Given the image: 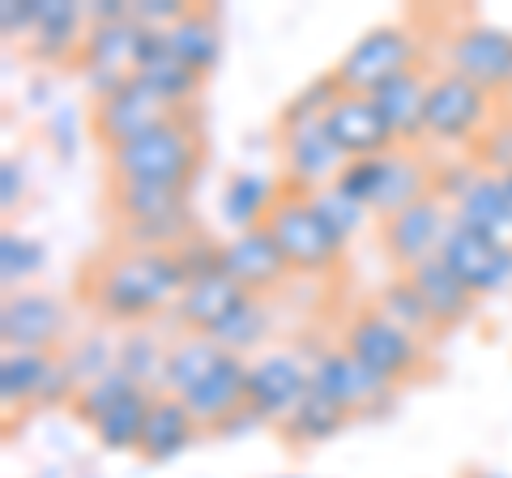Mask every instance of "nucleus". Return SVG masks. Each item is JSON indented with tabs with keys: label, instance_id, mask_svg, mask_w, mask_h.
<instances>
[{
	"label": "nucleus",
	"instance_id": "obj_1",
	"mask_svg": "<svg viewBox=\"0 0 512 478\" xmlns=\"http://www.w3.org/2000/svg\"><path fill=\"white\" fill-rule=\"evenodd\" d=\"M188 274L175 252L158 248H116L86 274L90 308L111 325L141 329L158 312H171L184 295Z\"/></svg>",
	"mask_w": 512,
	"mask_h": 478
},
{
	"label": "nucleus",
	"instance_id": "obj_2",
	"mask_svg": "<svg viewBox=\"0 0 512 478\" xmlns=\"http://www.w3.org/2000/svg\"><path fill=\"white\" fill-rule=\"evenodd\" d=\"M201 158H205L201 129L188 120V111H175V116L158 120L141 137L107 150V171H111V184L188 188L192 175L201 171Z\"/></svg>",
	"mask_w": 512,
	"mask_h": 478
},
{
	"label": "nucleus",
	"instance_id": "obj_3",
	"mask_svg": "<svg viewBox=\"0 0 512 478\" xmlns=\"http://www.w3.org/2000/svg\"><path fill=\"white\" fill-rule=\"evenodd\" d=\"M431 171L414 150L397 146L380 158H359V163H346L338 175V188L346 197H355L359 205L372 210V218H393L410 210L414 201H423L431 193Z\"/></svg>",
	"mask_w": 512,
	"mask_h": 478
},
{
	"label": "nucleus",
	"instance_id": "obj_4",
	"mask_svg": "<svg viewBox=\"0 0 512 478\" xmlns=\"http://www.w3.org/2000/svg\"><path fill=\"white\" fill-rule=\"evenodd\" d=\"M419 56H423V39L406 22H380L363 30L329 73L338 77L342 94H376L397 73L419 69Z\"/></svg>",
	"mask_w": 512,
	"mask_h": 478
},
{
	"label": "nucleus",
	"instance_id": "obj_5",
	"mask_svg": "<svg viewBox=\"0 0 512 478\" xmlns=\"http://www.w3.org/2000/svg\"><path fill=\"white\" fill-rule=\"evenodd\" d=\"M265 227L278 239V248L286 252L295 274H338V265L346 257V239L320 218L308 193H291L286 188L278 205L269 210Z\"/></svg>",
	"mask_w": 512,
	"mask_h": 478
},
{
	"label": "nucleus",
	"instance_id": "obj_6",
	"mask_svg": "<svg viewBox=\"0 0 512 478\" xmlns=\"http://www.w3.org/2000/svg\"><path fill=\"white\" fill-rule=\"evenodd\" d=\"M495 124V94L474 86L470 77L453 69L431 73L427 90V137L448 141V146H470Z\"/></svg>",
	"mask_w": 512,
	"mask_h": 478
},
{
	"label": "nucleus",
	"instance_id": "obj_7",
	"mask_svg": "<svg viewBox=\"0 0 512 478\" xmlns=\"http://www.w3.org/2000/svg\"><path fill=\"white\" fill-rule=\"evenodd\" d=\"M342 346L359 363H367L376 376L389 380V385H402V380H410L427 363V346L414 338V333L397 329L389 316L376 308H363L350 316L342 329Z\"/></svg>",
	"mask_w": 512,
	"mask_h": 478
},
{
	"label": "nucleus",
	"instance_id": "obj_8",
	"mask_svg": "<svg viewBox=\"0 0 512 478\" xmlns=\"http://www.w3.org/2000/svg\"><path fill=\"white\" fill-rule=\"evenodd\" d=\"M312 372V389L325 393L329 402H338L350 419L355 414H384L393 406V389L384 376H376L367 363H359L346 346H325V350H303Z\"/></svg>",
	"mask_w": 512,
	"mask_h": 478
},
{
	"label": "nucleus",
	"instance_id": "obj_9",
	"mask_svg": "<svg viewBox=\"0 0 512 478\" xmlns=\"http://www.w3.org/2000/svg\"><path fill=\"white\" fill-rule=\"evenodd\" d=\"M444 69L470 77L487 94L512 90V30L491 22H470L448 35L444 43Z\"/></svg>",
	"mask_w": 512,
	"mask_h": 478
},
{
	"label": "nucleus",
	"instance_id": "obj_10",
	"mask_svg": "<svg viewBox=\"0 0 512 478\" xmlns=\"http://www.w3.org/2000/svg\"><path fill=\"white\" fill-rule=\"evenodd\" d=\"M308 393H312V372L303 350H265V355L248 359V406L265 423L282 427Z\"/></svg>",
	"mask_w": 512,
	"mask_h": 478
},
{
	"label": "nucleus",
	"instance_id": "obj_11",
	"mask_svg": "<svg viewBox=\"0 0 512 478\" xmlns=\"http://www.w3.org/2000/svg\"><path fill=\"white\" fill-rule=\"evenodd\" d=\"M278 150H282V184L291 188V193L312 197L320 188L338 184V175L346 167V154L333 146L325 120L278 129Z\"/></svg>",
	"mask_w": 512,
	"mask_h": 478
},
{
	"label": "nucleus",
	"instance_id": "obj_12",
	"mask_svg": "<svg viewBox=\"0 0 512 478\" xmlns=\"http://www.w3.org/2000/svg\"><path fill=\"white\" fill-rule=\"evenodd\" d=\"M448 222H453V205L440 201L436 193H427L423 201H414L410 210L393 214L380 222V244H384V257L393 265H402L406 274L419 269L423 261L440 257V244L448 235Z\"/></svg>",
	"mask_w": 512,
	"mask_h": 478
},
{
	"label": "nucleus",
	"instance_id": "obj_13",
	"mask_svg": "<svg viewBox=\"0 0 512 478\" xmlns=\"http://www.w3.org/2000/svg\"><path fill=\"white\" fill-rule=\"evenodd\" d=\"M440 261L466 282V291L474 299L500 295L512 286V248L495 244V239L478 235L461 222H448V235L440 244Z\"/></svg>",
	"mask_w": 512,
	"mask_h": 478
},
{
	"label": "nucleus",
	"instance_id": "obj_14",
	"mask_svg": "<svg viewBox=\"0 0 512 478\" xmlns=\"http://www.w3.org/2000/svg\"><path fill=\"white\" fill-rule=\"evenodd\" d=\"M69 333V312L56 295L47 291H13L0 304V342L9 350H47L56 355V346Z\"/></svg>",
	"mask_w": 512,
	"mask_h": 478
},
{
	"label": "nucleus",
	"instance_id": "obj_15",
	"mask_svg": "<svg viewBox=\"0 0 512 478\" xmlns=\"http://www.w3.org/2000/svg\"><path fill=\"white\" fill-rule=\"evenodd\" d=\"M167 116H175V111L158 99L141 77H128L111 99L90 107V133L103 150H116V146H124V141H133L146 129H154V124L167 120Z\"/></svg>",
	"mask_w": 512,
	"mask_h": 478
},
{
	"label": "nucleus",
	"instance_id": "obj_16",
	"mask_svg": "<svg viewBox=\"0 0 512 478\" xmlns=\"http://www.w3.org/2000/svg\"><path fill=\"white\" fill-rule=\"evenodd\" d=\"M222 269H227L248 295H261V299L274 295L278 286L295 274L286 252L278 248V239L269 235V227H252V231L222 239Z\"/></svg>",
	"mask_w": 512,
	"mask_h": 478
},
{
	"label": "nucleus",
	"instance_id": "obj_17",
	"mask_svg": "<svg viewBox=\"0 0 512 478\" xmlns=\"http://www.w3.org/2000/svg\"><path fill=\"white\" fill-rule=\"evenodd\" d=\"M325 129L333 137V146L346 154V163L380 158V154L397 150V137L389 129V120L380 116V107L372 103V94H342V99L329 107Z\"/></svg>",
	"mask_w": 512,
	"mask_h": 478
},
{
	"label": "nucleus",
	"instance_id": "obj_18",
	"mask_svg": "<svg viewBox=\"0 0 512 478\" xmlns=\"http://www.w3.org/2000/svg\"><path fill=\"white\" fill-rule=\"evenodd\" d=\"M86 5L77 0H43L39 9V26L35 35L26 39V52L39 60V65H69V60H82V43H86Z\"/></svg>",
	"mask_w": 512,
	"mask_h": 478
},
{
	"label": "nucleus",
	"instance_id": "obj_19",
	"mask_svg": "<svg viewBox=\"0 0 512 478\" xmlns=\"http://www.w3.org/2000/svg\"><path fill=\"white\" fill-rule=\"evenodd\" d=\"M427 90H431V73L406 69V73H397L393 82H384L372 94L380 116L389 120L397 146H406V150H414L427 137Z\"/></svg>",
	"mask_w": 512,
	"mask_h": 478
},
{
	"label": "nucleus",
	"instance_id": "obj_20",
	"mask_svg": "<svg viewBox=\"0 0 512 478\" xmlns=\"http://www.w3.org/2000/svg\"><path fill=\"white\" fill-rule=\"evenodd\" d=\"M184 406L192 410L201 432H218L235 410L248 406V359L227 355L210 372V380H201V385L184 397Z\"/></svg>",
	"mask_w": 512,
	"mask_h": 478
},
{
	"label": "nucleus",
	"instance_id": "obj_21",
	"mask_svg": "<svg viewBox=\"0 0 512 478\" xmlns=\"http://www.w3.org/2000/svg\"><path fill=\"white\" fill-rule=\"evenodd\" d=\"M453 222L512 248V184H508V175H495V171L478 175L470 184V193L453 205Z\"/></svg>",
	"mask_w": 512,
	"mask_h": 478
},
{
	"label": "nucleus",
	"instance_id": "obj_22",
	"mask_svg": "<svg viewBox=\"0 0 512 478\" xmlns=\"http://www.w3.org/2000/svg\"><path fill=\"white\" fill-rule=\"evenodd\" d=\"M137 77H141V82H146L171 111H184V107L201 94V82H205L201 73H192L184 60L167 47V30H146Z\"/></svg>",
	"mask_w": 512,
	"mask_h": 478
},
{
	"label": "nucleus",
	"instance_id": "obj_23",
	"mask_svg": "<svg viewBox=\"0 0 512 478\" xmlns=\"http://www.w3.org/2000/svg\"><path fill=\"white\" fill-rule=\"evenodd\" d=\"M244 299H248V291L222 269V274L197 278L184 286V295L175 299V308H171V321L188 333H210L214 325H222V316L235 312Z\"/></svg>",
	"mask_w": 512,
	"mask_h": 478
},
{
	"label": "nucleus",
	"instance_id": "obj_24",
	"mask_svg": "<svg viewBox=\"0 0 512 478\" xmlns=\"http://www.w3.org/2000/svg\"><path fill=\"white\" fill-rule=\"evenodd\" d=\"M282 193H286L282 180H269L261 171H231L227 184H222V193H218V214L231 227V235L265 227V218L278 205Z\"/></svg>",
	"mask_w": 512,
	"mask_h": 478
},
{
	"label": "nucleus",
	"instance_id": "obj_25",
	"mask_svg": "<svg viewBox=\"0 0 512 478\" xmlns=\"http://www.w3.org/2000/svg\"><path fill=\"white\" fill-rule=\"evenodd\" d=\"M141 43H146V26L133 22V18L107 22V26H86V43H82V60H77V69L137 77Z\"/></svg>",
	"mask_w": 512,
	"mask_h": 478
},
{
	"label": "nucleus",
	"instance_id": "obj_26",
	"mask_svg": "<svg viewBox=\"0 0 512 478\" xmlns=\"http://www.w3.org/2000/svg\"><path fill=\"white\" fill-rule=\"evenodd\" d=\"M197 436H201V427H197V419H192V410L184 406V397L154 393L137 457H146V461H175Z\"/></svg>",
	"mask_w": 512,
	"mask_h": 478
},
{
	"label": "nucleus",
	"instance_id": "obj_27",
	"mask_svg": "<svg viewBox=\"0 0 512 478\" xmlns=\"http://www.w3.org/2000/svg\"><path fill=\"white\" fill-rule=\"evenodd\" d=\"M406 278L414 282V291L423 295V304L431 312V321H436V329H457V325H466L474 316L478 299L466 291V282H461L440 257H431L419 269H410Z\"/></svg>",
	"mask_w": 512,
	"mask_h": 478
},
{
	"label": "nucleus",
	"instance_id": "obj_28",
	"mask_svg": "<svg viewBox=\"0 0 512 478\" xmlns=\"http://www.w3.org/2000/svg\"><path fill=\"white\" fill-rule=\"evenodd\" d=\"M222 359H227V350H222L214 338H205V333H184V338H175L167 346L163 389H158V393L188 397L192 389L201 385V380H210V372L218 368Z\"/></svg>",
	"mask_w": 512,
	"mask_h": 478
},
{
	"label": "nucleus",
	"instance_id": "obj_29",
	"mask_svg": "<svg viewBox=\"0 0 512 478\" xmlns=\"http://www.w3.org/2000/svg\"><path fill=\"white\" fill-rule=\"evenodd\" d=\"M167 47L184 60L192 73L210 77L218 56H222V26H218V13L205 9V5H192L180 22L167 30Z\"/></svg>",
	"mask_w": 512,
	"mask_h": 478
},
{
	"label": "nucleus",
	"instance_id": "obj_30",
	"mask_svg": "<svg viewBox=\"0 0 512 478\" xmlns=\"http://www.w3.org/2000/svg\"><path fill=\"white\" fill-rule=\"evenodd\" d=\"M111 210L120 214V222H163L192 214L188 188L171 184H111Z\"/></svg>",
	"mask_w": 512,
	"mask_h": 478
},
{
	"label": "nucleus",
	"instance_id": "obj_31",
	"mask_svg": "<svg viewBox=\"0 0 512 478\" xmlns=\"http://www.w3.org/2000/svg\"><path fill=\"white\" fill-rule=\"evenodd\" d=\"M150 402H154V389H137L133 397H124L120 406H111L103 419L90 423L94 444L107 449V453H137L141 449V432H146Z\"/></svg>",
	"mask_w": 512,
	"mask_h": 478
},
{
	"label": "nucleus",
	"instance_id": "obj_32",
	"mask_svg": "<svg viewBox=\"0 0 512 478\" xmlns=\"http://www.w3.org/2000/svg\"><path fill=\"white\" fill-rule=\"evenodd\" d=\"M52 363L56 355H47V350H5V359H0V402L9 410L39 406V393Z\"/></svg>",
	"mask_w": 512,
	"mask_h": 478
},
{
	"label": "nucleus",
	"instance_id": "obj_33",
	"mask_svg": "<svg viewBox=\"0 0 512 478\" xmlns=\"http://www.w3.org/2000/svg\"><path fill=\"white\" fill-rule=\"evenodd\" d=\"M269 325H274V316H269V304L261 295H248L244 304H239L235 312L222 316V325H214L205 338H214L227 355H239L244 359L248 350H256L265 338H269Z\"/></svg>",
	"mask_w": 512,
	"mask_h": 478
},
{
	"label": "nucleus",
	"instance_id": "obj_34",
	"mask_svg": "<svg viewBox=\"0 0 512 478\" xmlns=\"http://www.w3.org/2000/svg\"><path fill=\"white\" fill-rule=\"evenodd\" d=\"M350 423V414L338 406V402H329L325 393H308L303 402L291 410V419H286L278 432L291 440V444H325L342 432V427Z\"/></svg>",
	"mask_w": 512,
	"mask_h": 478
},
{
	"label": "nucleus",
	"instance_id": "obj_35",
	"mask_svg": "<svg viewBox=\"0 0 512 478\" xmlns=\"http://www.w3.org/2000/svg\"><path fill=\"white\" fill-rule=\"evenodd\" d=\"M372 308L389 316V321H393L397 329L414 333L419 342L436 333V321H431V312H427V304H423V295L414 291V282H410L406 274H402V278H393V282H384Z\"/></svg>",
	"mask_w": 512,
	"mask_h": 478
},
{
	"label": "nucleus",
	"instance_id": "obj_36",
	"mask_svg": "<svg viewBox=\"0 0 512 478\" xmlns=\"http://www.w3.org/2000/svg\"><path fill=\"white\" fill-rule=\"evenodd\" d=\"M43 261H47V248L35 235L13 231V227L0 231V286H5V295L26 291V282L39 274Z\"/></svg>",
	"mask_w": 512,
	"mask_h": 478
},
{
	"label": "nucleus",
	"instance_id": "obj_37",
	"mask_svg": "<svg viewBox=\"0 0 512 478\" xmlns=\"http://www.w3.org/2000/svg\"><path fill=\"white\" fill-rule=\"evenodd\" d=\"M116 363L146 389H163V368H167V346L154 342L150 329H128L116 342Z\"/></svg>",
	"mask_w": 512,
	"mask_h": 478
},
{
	"label": "nucleus",
	"instance_id": "obj_38",
	"mask_svg": "<svg viewBox=\"0 0 512 478\" xmlns=\"http://www.w3.org/2000/svg\"><path fill=\"white\" fill-rule=\"evenodd\" d=\"M342 99V86L333 73H316L308 86H299L291 99H286L282 116H278V129H291V124H312V120H325L329 107Z\"/></svg>",
	"mask_w": 512,
	"mask_h": 478
},
{
	"label": "nucleus",
	"instance_id": "obj_39",
	"mask_svg": "<svg viewBox=\"0 0 512 478\" xmlns=\"http://www.w3.org/2000/svg\"><path fill=\"white\" fill-rule=\"evenodd\" d=\"M60 363L69 368L73 385L86 389V385H94L99 376H107L111 368H116V342H111L107 333H90V338L64 346L60 350Z\"/></svg>",
	"mask_w": 512,
	"mask_h": 478
},
{
	"label": "nucleus",
	"instance_id": "obj_40",
	"mask_svg": "<svg viewBox=\"0 0 512 478\" xmlns=\"http://www.w3.org/2000/svg\"><path fill=\"white\" fill-rule=\"evenodd\" d=\"M137 389H146V385H137V380L128 376V372L120 368V363H116V368H111L107 376H99V380H94V385H86L82 393H77L73 414H77V419H82V423L90 427L94 419H103V414H107L111 406H120L124 397H133Z\"/></svg>",
	"mask_w": 512,
	"mask_h": 478
},
{
	"label": "nucleus",
	"instance_id": "obj_41",
	"mask_svg": "<svg viewBox=\"0 0 512 478\" xmlns=\"http://www.w3.org/2000/svg\"><path fill=\"white\" fill-rule=\"evenodd\" d=\"M312 205L320 210V218H325L329 227L346 239V244L367 227V218H372V210H367V205H359L355 197H346L338 184H329V188H320V193H312Z\"/></svg>",
	"mask_w": 512,
	"mask_h": 478
},
{
	"label": "nucleus",
	"instance_id": "obj_42",
	"mask_svg": "<svg viewBox=\"0 0 512 478\" xmlns=\"http://www.w3.org/2000/svg\"><path fill=\"white\" fill-rule=\"evenodd\" d=\"M175 257H180L188 282L210 278V274H222V244H214V239H205V235L184 239V244L175 248Z\"/></svg>",
	"mask_w": 512,
	"mask_h": 478
},
{
	"label": "nucleus",
	"instance_id": "obj_43",
	"mask_svg": "<svg viewBox=\"0 0 512 478\" xmlns=\"http://www.w3.org/2000/svg\"><path fill=\"white\" fill-rule=\"evenodd\" d=\"M478 167L495 171V175H508L512 171V116L495 120L491 129L478 141Z\"/></svg>",
	"mask_w": 512,
	"mask_h": 478
},
{
	"label": "nucleus",
	"instance_id": "obj_44",
	"mask_svg": "<svg viewBox=\"0 0 512 478\" xmlns=\"http://www.w3.org/2000/svg\"><path fill=\"white\" fill-rule=\"evenodd\" d=\"M47 137H52L56 154L69 163V158L77 154V141H82V111H77L73 103H56L52 111H47Z\"/></svg>",
	"mask_w": 512,
	"mask_h": 478
},
{
	"label": "nucleus",
	"instance_id": "obj_45",
	"mask_svg": "<svg viewBox=\"0 0 512 478\" xmlns=\"http://www.w3.org/2000/svg\"><path fill=\"white\" fill-rule=\"evenodd\" d=\"M483 175V167L478 163H448V167H436V175H431V193H436L440 201L457 205L461 197L470 193V184Z\"/></svg>",
	"mask_w": 512,
	"mask_h": 478
},
{
	"label": "nucleus",
	"instance_id": "obj_46",
	"mask_svg": "<svg viewBox=\"0 0 512 478\" xmlns=\"http://www.w3.org/2000/svg\"><path fill=\"white\" fill-rule=\"evenodd\" d=\"M43 0H5L0 5V35L5 39H30L39 26Z\"/></svg>",
	"mask_w": 512,
	"mask_h": 478
},
{
	"label": "nucleus",
	"instance_id": "obj_47",
	"mask_svg": "<svg viewBox=\"0 0 512 478\" xmlns=\"http://www.w3.org/2000/svg\"><path fill=\"white\" fill-rule=\"evenodd\" d=\"M188 9L192 5H184V0H133V22H141L146 30H171Z\"/></svg>",
	"mask_w": 512,
	"mask_h": 478
},
{
	"label": "nucleus",
	"instance_id": "obj_48",
	"mask_svg": "<svg viewBox=\"0 0 512 478\" xmlns=\"http://www.w3.org/2000/svg\"><path fill=\"white\" fill-rule=\"evenodd\" d=\"M26 201V163L22 158H5L0 163V210L18 214Z\"/></svg>",
	"mask_w": 512,
	"mask_h": 478
},
{
	"label": "nucleus",
	"instance_id": "obj_49",
	"mask_svg": "<svg viewBox=\"0 0 512 478\" xmlns=\"http://www.w3.org/2000/svg\"><path fill=\"white\" fill-rule=\"evenodd\" d=\"M466 478H508V474H495V470H470Z\"/></svg>",
	"mask_w": 512,
	"mask_h": 478
},
{
	"label": "nucleus",
	"instance_id": "obj_50",
	"mask_svg": "<svg viewBox=\"0 0 512 478\" xmlns=\"http://www.w3.org/2000/svg\"><path fill=\"white\" fill-rule=\"evenodd\" d=\"M35 478H69V474H64V470H60V466H52V470H39V474H35Z\"/></svg>",
	"mask_w": 512,
	"mask_h": 478
},
{
	"label": "nucleus",
	"instance_id": "obj_51",
	"mask_svg": "<svg viewBox=\"0 0 512 478\" xmlns=\"http://www.w3.org/2000/svg\"><path fill=\"white\" fill-rule=\"evenodd\" d=\"M282 478H303V474H282Z\"/></svg>",
	"mask_w": 512,
	"mask_h": 478
},
{
	"label": "nucleus",
	"instance_id": "obj_52",
	"mask_svg": "<svg viewBox=\"0 0 512 478\" xmlns=\"http://www.w3.org/2000/svg\"><path fill=\"white\" fill-rule=\"evenodd\" d=\"M508 184H512V171H508Z\"/></svg>",
	"mask_w": 512,
	"mask_h": 478
}]
</instances>
